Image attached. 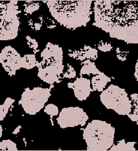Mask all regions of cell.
Returning a JSON list of instances; mask_svg holds the SVG:
<instances>
[{
  "label": "cell",
  "instance_id": "cell-12",
  "mask_svg": "<svg viewBox=\"0 0 138 151\" xmlns=\"http://www.w3.org/2000/svg\"><path fill=\"white\" fill-rule=\"evenodd\" d=\"M83 67H82L80 75V76L83 75H98L100 74L101 72L98 71V69L97 68L95 64L93 62H91L90 60H85L83 62Z\"/></svg>",
  "mask_w": 138,
  "mask_h": 151
},
{
  "label": "cell",
  "instance_id": "cell-21",
  "mask_svg": "<svg viewBox=\"0 0 138 151\" xmlns=\"http://www.w3.org/2000/svg\"><path fill=\"white\" fill-rule=\"evenodd\" d=\"M98 49L101 51L108 52L111 50L112 46L110 43L108 42H104L103 41H101L98 45Z\"/></svg>",
  "mask_w": 138,
  "mask_h": 151
},
{
  "label": "cell",
  "instance_id": "cell-13",
  "mask_svg": "<svg viewBox=\"0 0 138 151\" xmlns=\"http://www.w3.org/2000/svg\"><path fill=\"white\" fill-rule=\"evenodd\" d=\"M130 103H131V111L129 114L127 116L132 121L137 122L138 119V107H137V94L134 93L130 96Z\"/></svg>",
  "mask_w": 138,
  "mask_h": 151
},
{
  "label": "cell",
  "instance_id": "cell-11",
  "mask_svg": "<svg viewBox=\"0 0 138 151\" xmlns=\"http://www.w3.org/2000/svg\"><path fill=\"white\" fill-rule=\"evenodd\" d=\"M111 81V78L101 73L98 75H96L91 78V84L93 86V91H103L107 84Z\"/></svg>",
  "mask_w": 138,
  "mask_h": 151
},
{
  "label": "cell",
  "instance_id": "cell-1",
  "mask_svg": "<svg viewBox=\"0 0 138 151\" xmlns=\"http://www.w3.org/2000/svg\"><path fill=\"white\" fill-rule=\"evenodd\" d=\"M94 5L93 25L108 32L111 38L137 44V1H97Z\"/></svg>",
  "mask_w": 138,
  "mask_h": 151
},
{
  "label": "cell",
  "instance_id": "cell-18",
  "mask_svg": "<svg viewBox=\"0 0 138 151\" xmlns=\"http://www.w3.org/2000/svg\"><path fill=\"white\" fill-rule=\"evenodd\" d=\"M0 150L16 151L18 150V149L14 142L10 139H6L0 142Z\"/></svg>",
  "mask_w": 138,
  "mask_h": 151
},
{
  "label": "cell",
  "instance_id": "cell-7",
  "mask_svg": "<svg viewBox=\"0 0 138 151\" xmlns=\"http://www.w3.org/2000/svg\"><path fill=\"white\" fill-rule=\"evenodd\" d=\"M50 96L51 88H27L22 95L19 104L27 114L35 115L44 107Z\"/></svg>",
  "mask_w": 138,
  "mask_h": 151
},
{
  "label": "cell",
  "instance_id": "cell-26",
  "mask_svg": "<svg viewBox=\"0 0 138 151\" xmlns=\"http://www.w3.org/2000/svg\"><path fill=\"white\" fill-rule=\"evenodd\" d=\"M2 134H3V129H2V127L1 125V124H0V137H1Z\"/></svg>",
  "mask_w": 138,
  "mask_h": 151
},
{
  "label": "cell",
  "instance_id": "cell-9",
  "mask_svg": "<svg viewBox=\"0 0 138 151\" xmlns=\"http://www.w3.org/2000/svg\"><path fill=\"white\" fill-rule=\"evenodd\" d=\"M21 59L18 51L10 45L3 48L0 53V64L11 76L21 68Z\"/></svg>",
  "mask_w": 138,
  "mask_h": 151
},
{
  "label": "cell",
  "instance_id": "cell-5",
  "mask_svg": "<svg viewBox=\"0 0 138 151\" xmlns=\"http://www.w3.org/2000/svg\"><path fill=\"white\" fill-rule=\"evenodd\" d=\"M17 1L0 2V40H10L17 37L19 20Z\"/></svg>",
  "mask_w": 138,
  "mask_h": 151
},
{
  "label": "cell",
  "instance_id": "cell-10",
  "mask_svg": "<svg viewBox=\"0 0 138 151\" xmlns=\"http://www.w3.org/2000/svg\"><path fill=\"white\" fill-rule=\"evenodd\" d=\"M68 86L73 90L75 97L80 101L86 100L89 97L91 91H93L91 88L90 81L83 77L77 78L73 83H68Z\"/></svg>",
  "mask_w": 138,
  "mask_h": 151
},
{
  "label": "cell",
  "instance_id": "cell-16",
  "mask_svg": "<svg viewBox=\"0 0 138 151\" xmlns=\"http://www.w3.org/2000/svg\"><path fill=\"white\" fill-rule=\"evenodd\" d=\"M14 99H11V97H7L4 103L0 106V121H3L5 119L6 115L7 114L10 108L14 103Z\"/></svg>",
  "mask_w": 138,
  "mask_h": 151
},
{
  "label": "cell",
  "instance_id": "cell-23",
  "mask_svg": "<svg viewBox=\"0 0 138 151\" xmlns=\"http://www.w3.org/2000/svg\"><path fill=\"white\" fill-rule=\"evenodd\" d=\"M27 39L28 44L29 45V46H30L31 48L34 49V50H37L38 47L37 42L34 39H32L31 37H29V36H27Z\"/></svg>",
  "mask_w": 138,
  "mask_h": 151
},
{
  "label": "cell",
  "instance_id": "cell-14",
  "mask_svg": "<svg viewBox=\"0 0 138 151\" xmlns=\"http://www.w3.org/2000/svg\"><path fill=\"white\" fill-rule=\"evenodd\" d=\"M37 62L34 55H26L22 57L21 68L26 70H31L37 65Z\"/></svg>",
  "mask_w": 138,
  "mask_h": 151
},
{
  "label": "cell",
  "instance_id": "cell-17",
  "mask_svg": "<svg viewBox=\"0 0 138 151\" xmlns=\"http://www.w3.org/2000/svg\"><path fill=\"white\" fill-rule=\"evenodd\" d=\"M83 51L86 59L90 60H94L98 57V51L95 48H92L88 45H84L83 49Z\"/></svg>",
  "mask_w": 138,
  "mask_h": 151
},
{
  "label": "cell",
  "instance_id": "cell-8",
  "mask_svg": "<svg viewBox=\"0 0 138 151\" xmlns=\"http://www.w3.org/2000/svg\"><path fill=\"white\" fill-rule=\"evenodd\" d=\"M89 119L86 113L79 107H68L61 110L57 121L62 129L84 126Z\"/></svg>",
  "mask_w": 138,
  "mask_h": 151
},
{
  "label": "cell",
  "instance_id": "cell-4",
  "mask_svg": "<svg viewBox=\"0 0 138 151\" xmlns=\"http://www.w3.org/2000/svg\"><path fill=\"white\" fill-rule=\"evenodd\" d=\"M115 129L110 124L101 120H93L83 131V138L88 150L105 151L114 145Z\"/></svg>",
  "mask_w": 138,
  "mask_h": 151
},
{
  "label": "cell",
  "instance_id": "cell-3",
  "mask_svg": "<svg viewBox=\"0 0 138 151\" xmlns=\"http://www.w3.org/2000/svg\"><path fill=\"white\" fill-rule=\"evenodd\" d=\"M42 60L37 62L38 76L49 84L60 82L63 73V51L59 45L49 42L41 52Z\"/></svg>",
  "mask_w": 138,
  "mask_h": 151
},
{
  "label": "cell",
  "instance_id": "cell-15",
  "mask_svg": "<svg viewBox=\"0 0 138 151\" xmlns=\"http://www.w3.org/2000/svg\"><path fill=\"white\" fill-rule=\"evenodd\" d=\"M135 142H128L126 143L125 140L122 139L117 142L116 145H112L110 150H123V151H134L136 150L134 145Z\"/></svg>",
  "mask_w": 138,
  "mask_h": 151
},
{
  "label": "cell",
  "instance_id": "cell-19",
  "mask_svg": "<svg viewBox=\"0 0 138 151\" xmlns=\"http://www.w3.org/2000/svg\"><path fill=\"white\" fill-rule=\"evenodd\" d=\"M44 111L51 117L57 116L59 113L58 108L53 104H49L44 108Z\"/></svg>",
  "mask_w": 138,
  "mask_h": 151
},
{
  "label": "cell",
  "instance_id": "cell-24",
  "mask_svg": "<svg viewBox=\"0 0 138 151\" xmlns=\"http://www.w3.org/2000/svg\"><path fill=\"white\" fill-rule=\"evenodd\" d=\"M137 73H138V71H137V62L136 63V72H135V76L136 78V80L137 81Z\"/></svg>",
  "mask_w": 138,
  "mask_h": 151
},
{
  "label": "cell",
  "instance_id": "cell-25",
  "mask_svg": "<svg viewBox=\"0 0 138 151\" xmlns=\"http://www.w3.org/2000/svg\"><path fill=\"white\" fill-rule=\"evenodd\" d=\"M19 129H20V127H18L17 129H16L15 130H14V132H13V134H18V132H19Z\"/></svg>",
  "mask_w": 138,
  "mask_h": 151
},
{
  "label": "cell",
  "instance_id": "cell-6",
  "mask_svg": "<svg viewBox=\"0 0 138 151\" xmlns=\"http://www.w3.org/2000/svg\"><path fill=\"white\" fill-rule=\"evenodd\" d=\"M100 99L105 107L114 110L118 114L125 116L130 113V100L125 90L123 88L111 84L102 91Z\"/></svg>",
  "mask_w": 138,
  "mask_h": 151
},
{
  "label": "cell",
  "instance_id": "cell-20",
  "mask_svg": "<svg viewBox=\"0 0 138 151\" xmlns=\"http://www.w3.org/2000/svg\"><path fill=\"white\" fill-rule=\"evenodd\" d=\"M25 12L27 14H31L33 12L37 11L40 7V4L38 3H28L27 5H25Z\"/></svg>",
  "mask_w": 138,
  "mask_h": 151
},
{
  "label": "cell",
  "instance_id": "cell-22",
  "mask_svg": "<svg viewBox=\"0 0 138 151\" xmlns=\"http://www.w3.org/2000/svg\"><path fill=\"white\" fill-rule=\"evenodd\" d=\"M76 77V72H75L74 68L71 65H68V69L65 73L64 74V77L68 78H73Z\"/></svg>",
  "mask_w": 138,
  "mask_h": 151
},
{
  "label": "cell",
  "instance_id": "cell-2",
  "mask_svg": "<svg viewBox=\"0 0 138 151\" xmlns=\"http://www.w3.org/2000/svg\"><path fill=\"white\" fill-rule=\"evenodd\" d=\"M51 15L60 25L75 29L86 26L90 20L92 1H44Z\"/></svg>",
  "mask_w": 138,
  "mask_h": 151
}]
</instances>
